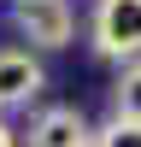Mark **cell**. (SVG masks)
<instances>
[{
    "mask_svg": "<svg viewBox=\"0 0 141 147\" xmlns=\"http://www.w3.org/2000/svg\"><path fill=\"white\" fill-rule=\"evenodd\" d=\"M88 35L106 59H141V0H94Z\"/></svg>",
    "mask_w": 141,
    "mask_h": 147,
    "instance_id": "1",
    "label": "cell"
},
{
    "mask_svg": "<svg viewBox=\"0 0 141 147\" xmlns=\"http://www.w3.org/2000/svg\"><path fill=\"white\" fill-rule=\"evenodd\" d=\"M12 24H18V35L30 47H70V35H77V12H70V0H18L12 6Z\"/></svg>",
    "mask_w": 141,
    "mask_h": 147,
    "instance_id": "2",
    "label": "cell"
},
{
    "mask_svg": "<svg viewBox=\"0 0 141 147\" xmlns=\"http://www.w3.org/2000/svg\"><path fill=\"white\" fill-rule=\"evenodd\" d=\"M47 88V71L30 47H0V112H18Z\"/></svg>",
    "mask_w": 141,
    "mask_h": 147,
    "instance_id": "3",
    "label": "cell"
},
{
    "mask_svg": "<svg viewBox=\"0 0 141 147\" xmlns=\"http://www.w3.org/2000/svg\"><path fill=\"white\" fill-rule=\"evenodd\" d=\"M23 147H94V124L77 112V106H47V112L30 118Z\"/></svg>",
    "mask_w": 141,
    "mask_h": 147,
    "instance_id": "4",
    "label": "cell"
},
{
    "mask_svg": "<svg viewBox=\"0 0 141 147\" xmlns=\"http://www.w3.org/2000/svg\"><path fill=\"white\" fill-rule=\"evenodd\" d=\"M112 106H117V118H141V59L124 65V77L112 88Z\"/></svg>",
    "mask_w": 141,
    "mask_h": 147,
    "instance_id": "5",
    "label": "cell"
},
{
    "mask_svg": "<svg viewBox=\"0 0 141 147\" xmlns=\"http://www.w3.org/2000/svg\"><path fill=\"white\" fill-rule=\"evenodd\" d=\"M94 147H141V118H117L112 112V124L94 129Z\"/></svg>",
    "mask_w": 141,
    "mask_h": 147,
    "instance_id": "6",
    "label": "cell"
},
{
    "mask_svg": "<svg viewBox=\"0 0 141 147\" xmlns=\"http://www.w3.org/2000/svg\"><path fill=\"white\" fill-rule=\"evenodd\" d=\"M0 147H18V129H12L6 118H0Z\"/></svg>",
    "mask_w": 141,
    "mask_h": 147,
    "instance_id": "7",
    "label": "cell"
}]
</instances>
